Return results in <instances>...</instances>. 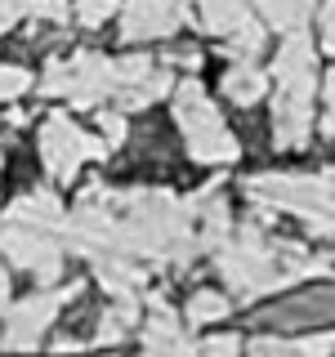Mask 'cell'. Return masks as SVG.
<instances>
[{
	"instance_id": "obj_1",
	"label": "cell",
	"mask_w": 335,
	"mask_h": 357,
	"mask_svg": "<svg viewBox=\"0 0 335 357\" xmlns=\"http://www.w3.org/2000/svg\"><path fill=\"white\" fill-rule=\"evenodd\" d=\"M228 89H232L237 98H255V94H260V81H255V76H232Z\"/></svg>"
}]
</instances>
